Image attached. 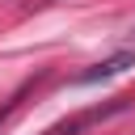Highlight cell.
<instances>
[{
	"instance_id": "1",
	"label": "cell",
	"mask_w": 135,
	"mask_h": 135,
	"mask_svg": "<svg viewBox=\"0 0 135 135\" xmlns=\"http://www.w3.org/2000/svg\"><path fill=\"white\" fill-rule=\"evenodd\" d=\"M127 105H131V97H114V101H105V105H89V110L63 118V122H55V127L42 131V135H80L84 127H93V122H101V118H110V114H122Z\"/></svg>"
},
{
	"instance_id": "2",
	"label": "cell",
	"mask_w": 135,
	"mask_h": 135,
	"mask_svg": "<svg viewBox=\"0 0 135 135\" xmlns=\"http://www.w3.org/2000/svg\"><path fill=\"white\" fill-rule=\"evenodd\" d=\"M127 68H135V46H127V51H114L110 59L93 63L89 72H80V76H76V84H97V80H110V76H118V72H127Z\"/></svg>"
}]
</instances>
